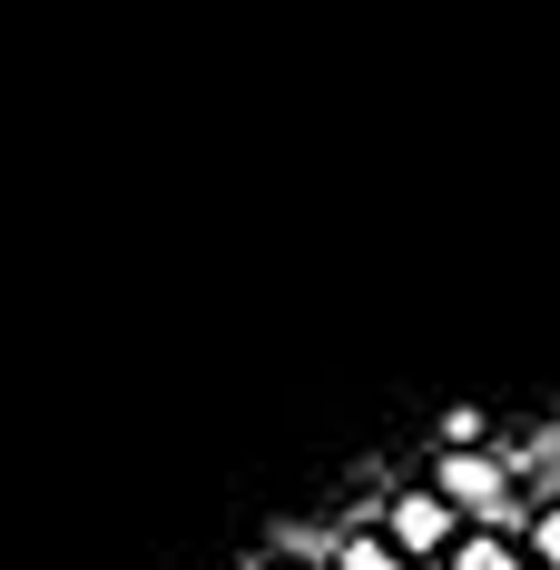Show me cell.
<instances>
[{
    "mask_svg": "<svg viewBox=\"0 0 560 570\" xmlns=\"http://www.w3.org/2000/svg\"><path fill=\"white\" fill-rule=\"evenodd\" d=\"M423 482H433L472 531H482V521H492V531H521V512H531V482H521V462H511L502 443H492V453H433Z\"/></svg>",
    "mask_w": 560,
    "mask_h": 570,
    "instance_id": "cell-1",
    "label": "cell"
},
{
    "mask_svg": "<svg viewBox=\"0 0 560 570\" xmlns=\"http://www.w3.org/2000/svg\"><path fill=\"white\" fill-rule=\"evenodd\" d=\"M374 521H384V541H403V561H423V570H443V561H452V541L472 531V521L452 512L433 482H393L384 502H374Z\"/></svg>",
    "mask_w": 560,
    "mask_h": 570,
    "instance_id": "cell-2",
    "label": "cell"
},
{
    "mask_svg": "<svg viewBox=\"0 0 560 570\" xmlns=\"http://www.w3.org/2000/svg\"><path fill=\"white\" fill-rule=\"evenodd\" d=\"M325 570H423V561H403V541H384V521L364 512V521H344V531H335Z\"/></svg>",
    "mask_w": 560,
    "mask_h": 570,
    "instance_id": "cell-3",
    "label": "cell"
},
{
    "mask_svg": "<svg viewBox=\"0 0 560 570\" xmlns=\"http://www.w3.org/2000/svg\"><path fill=\"white\" fill-rule=\"evenodd\" d=\"M443 570H531V551H521V531H492V521H482V531H462V541H452Z\"/></svg>",
    "mask_w": 560,
    "mask_h": 570,
    "instance_id": "cell-4",
    "label": "cell"
},
{
    "mask_svg": "<svg viewBox=\"0 0 560 570\" xmlns=\"http://www.w3.org/2000/svg\"><path fill=\"white\" fill-rule=\"evenodd\" d=\"M492 443H502V433H492L482 403H452L443 423H433V453H492Z\"/></svg>",
    "mask_w": 560,
    "mask_h": 570,
    "instance_id": "cell-5",
    "label": "cell"
},
{
    "mask_svg": "<svg viewBox=\"0 0 560 570\" xmlns=\"http://www.w3.org/2000/svg\"><path fill=\"white\" fill-rule=\"evenodd\" d=\"M521 551H531V570H560V492H531V512H521Z\"/></svg>",
    "mask_w": 560,
    "mask_h": 570,
    "instance_id": "cell-6",
    "label": "cell"
},
{
    "mask_svg": "<svg viewBox=\"0 0 560 570\" xmlns=\"http://www.w3.org/2000/svg\"><path fill=\"white\" fill-rule=\"evenodd\" d=\"M256 570H325V561H295V551H285V541H276V551H266V561H256Z\"/></svg>",
    "mask_w": 560,
    "mask_h": 570,
    "instance_id": "cell-7",
    "label": "cell"
}]
</instances>
